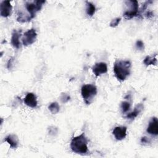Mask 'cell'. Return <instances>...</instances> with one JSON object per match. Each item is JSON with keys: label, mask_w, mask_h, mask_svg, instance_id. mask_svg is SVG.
<instances>
[{"label": "cell", "mask_w": 158, "mask_h": 158, "mask_svg": "<svg viewBox=\"0 0 158 158\" xmlns=\"http://www.w3.org/2000/svg\"><path fill=\"white\" fill-rule=\"evenodd\" d=\"M92 71L96 77H99L107 72V66L105 62L96 63L92 67Z\"/></svg>", "instance_id": "cell-8"}, {"label": "cell", "mask_w": 158, "mask_h": 158, "mask_svg": "<svg viewBox=\"0 0 158 158\" xmlns=\"http://www.w3.org/2000/svg\"><path fill=\"white\" fill-rule=\"evenodd\" d=\"M136 48L137 49L140 50V51H143L144 49V45L143 42L141 40H138L136 41Z\"/></svg>", "instance_id": "cell-21"}, {"label": "cell", "mask_w": 158, "mask_h": 158, "mask_svg": "<svg viewBox=\"0 0 158 158\" xmlns=\"http://www.w3.org/2000/svg\"><path fill=\"white\" fill-rule=\"evenodd\" d=\"M20 37V31L14 30L12 33L10 43L13 47L16 49H19L20 47V42L19 38Z\"/></svg>", "instance_id": "cell-12"}, {"label": "cell", "mask_w": 158, "mask_h": 158, "mask_svg": "<svg viewBox=\"0 0 158 158\" xmlns=\"http://www.w3.org/2000/svg\"><path fill=\"white\" fill-rule=\"evenodd\" d=\"M120 107L122 109V111L123 113H126L130 110V104L129 102L123 101L121 103Z\"/></svg>", "instance_id": "cell-18"}, {"label": "cell", "mask_w": 158, "mask_h": 158, "mask_svg": "<svg viewBox=\"0 0 158 158\" xmlns=\"http://www.w3.org/2000/svg\"><path fill=\"white\" fill-rule=\"evenodd\" d=\"M44 3H45V1H35L33 2H27L25 3V6L29 13L31 20L35 17L36 12L41 10Z\"/></svg>", "instance_id": "cell-4"}, {"label": "cell", "mask_w": 158, "mask_h": 158, "mask_svg": "<svg viewBox=\"0 0 158 158\" xmlns=\"http://www.w3.org/2000/svg\"><path fill=\"white\" fill-rule=\"evenodd\" d=\"M127 130L126 127H116L114 129L112 134L117 140L120 141L126 137Z\"/></svg>", "instance_id": "cell-10"}, {"label": "cell", "mask_w": 158, "mask_h": 158, "mask_svg": "<svg viewBox=\"0 0 158 158\" xmlns=\"http://www.w3.org/2000/svg\"><path fill=\"white\" fill-rule=\"evenodd\" d=\"M60 98V101H61L62 102L65 103V102H68V101L70 100V96H69V94H67V93H62V94H61Z\"/></svg>", "instance_id": "cell-20"}, {"label": "cell", "mask_w": 158, "mask_h": 158, "mask_svg": "<svg viewBox=\"0 0 158 158\" xmlns=\"http://www.w3.org/2000/svg\"><path fill=\"white\" fill-rule=\"evenodd\" d=\"M145 16L148 19H149V18H151L152 17H153L154 14H153V12L152 11H148L147 12L145 13Z\"/></svg>", "instance_id": "cell-23"}, {"label": "cell", "mask_w": 158, "mask_h": 158, "mask_svg": "<svg viewBox=\"0 0 158 158\" xmlns=\"http://www.w3.org/2000/svg\"><path fill=\"white\" fill-rule=\"evenodd\" d=\"M48 109L52 114H56L59 112L60 107L57 102H53L48 106Z\"/></svg>", "instance_id": "cell-17"}, {"label": "cell", "mask_w": 158, "mask_h": 158, "mask_svg": "<svg viewBox=\"0 0 158 158\" xmlns=\"http://www.w3.org/2000/svg\"><path fill=\"white\" fill-rule=\"evenodd\" d=\"M88 139L85 133L75 136L72 139L70 143V148L73 152L77 154H85L88 152Z\"/></svg>", "instance_id": "cell-2"}, {"label": "cell", "mask_w": 158, "mask_h": 158, "mask_svg": "<svg viewBox=\"0 0 158 158\" xmlns=\"http://www.w3.org/2000/svg\"><path fill=\"white\" fill-rule=\"evenodd\" d=\"M86 13L90 17H92L96 11V7L95 6L89 1H86Z\"/></svg>", "instance_id": "cell-16"}, {"label": "cell", "mask_w": 158, "mask_h": 158, "mask_svg": "<svg viewBox=\"0 0 158 158\" xmlns=\"http://www.w3.org/2000/svg\"><path fill=\"white\" fill-rule=\"evenodd\" d=\"M37 34L35 29L31 28L27 30L22 38V43L24 46H27L33 44L36 39Z\"/></svg>", "instance_id": "cell-6"}, {"label": "cell", "mask_w": 158, "mask_h": 158, "mask_svg": "<svg viewBox=\"0 0 158 158\" xmlns=\"http://www.w3.org/2000/svg\"><path fill=\"white\" fill-rule=\"evenodd\" d=\"M143 108H144V106L142 103H139V104H137L135 106L134 110L131 112H130L127 115L126 118L128 119L133 120L139 114V113L143 110Z\"/></svg>", "instance_id": "cell-13"}, {"label": "cell", "mask_w": 158, "mask_h": 158, "mask_svg": "<svg viewBox=\"0 0 158 158\" xmlns=\"http://www.w3.org/2000/svg\"><path fill=\"white\" fill-rule=\"evenodd\" d=\"M131 62L129 60H121L115 62L114 72L117 79L120 81H124L130 73Z\"/></svg>", "instance_id": "cell-1"}, {"label": "cell", "mask_w": 158, "mask_h": 158, "mask_svg": "<svg viewBox=\"0 0 158 158\" xmlns=\"http://www.w3.org/2000/svg\"><path fill=\"white\" fill-rule=\"evenodd\" d=\"M128 9L123 13V17L125 19H130L134 17L139 15L138 2L137 1H128L126 2Z\"/></svg>", "instance_id": "cell-5"}, {"label": "cell", "mask_w": 158, "mask_h": 158, "mask_svg": "<svg viewBox=\"0 0 158 158\" xmlns=\"http://www.w3.org/2000/svg\"><path fill=\"white\" fill-rule=\"evenodd\" d=\"M25 104L30 107L35 108L37 106L38 102L36 95L33 93H28L24 98Z\"/></svg>", "instance_id": "cell-11"}, {"label": "cell", "mask_w": 158, "mask_h": 158, "mask_svg": "<svg viewBox=\"0 0 158 158\" xmlns=\"http://www.w3.org/2000/svg\"><path fill=\"white\" fill-rule=\"evenodd\" d=\"M141 142L142 143H150V139L146 136H143L141 139Z\"/></svg>", "instance_id": "cell-22"}, {"label": "cell", "mask_w": 158, "mask_h": 158, "mask_svg": "<svg viewBox=\"0 0 158 158\" xmlns=\"http://www.w3.org/2000/svg\"><path fill=\"white\" fill-rule=\"evenodd\" d=\"M12 9V6L9 1H3L1 3L0 11L1 15L4 17H7L10 15Z\"/></svg>", "instance_id": "cell-7"}, {"label": "cell", "mask_w": 158, "mask_h": 158, "mask_svg": "<svg viewBox=\"0 0 158 158\" xmlns=\"http://www.w3.org/2000/svg\"><path fill=\"white\" fill-rule=\"evenodd\" d=\"M4 141H6L12 149H15L19 145V139L15 135L10 134L6 137Z\"/></svg>", "instance_id": "cell-14"}, {"label": "cell", "mask_w": 158, "mask_h": 158, "mask_svg": "<svg viewBox=\"0 0 158 158\" xmlns=\"http://www.w3.org/2000/svg\"><path fill=\"white\" fill-rule=\"evenodd\" d=\"M81 93L82 98L86 104H90L97 94V88L91 84L84 85L81 87Z\"/></svg>", "instance_id": "cell-3"}, {"label": "cell", "mask_w": 158, "mask_h": 158, "mask_svg": "<svg viewBox=\"0 0 158 158\" xmlns=\"http://www.w3.org/2000/svg\"><path fill=\"white\" fill-rule=\"evenodd\" d=\"M146 131L152 135H157L158 134V120L156 117H152L149 122Z\"/></svg>", "instance_id": "cell-9"}, {"label": "cell", "mask_w": 158, "mask_h": 158, "mask_svg": "<svg viewBox=\"0 0 158 158\" xmlns=\"http://www.w3.org/2000/svg\"><path fill=\"white\" fill-rule=\"evenodd\" d=\"M156 56L157 54H155L154 56H146L144 60H143V63L148 66V65H157V58H156Z\"/></svg>", "instance_id": "cell-15"}, {"label": "cell", "mask_w": 158, "mask_h": 158, "mask_svg": "<svg viewBox=\"0 0 158 158\" xmlns=\"http://www.w3.org/2000/svg\"><path fill=\"white\" fill-rule=\"evenodd\" d=\"M121 21V18L120 17H117L112 20V21L110 22V27H116Z\"/></svg>", "instance_id": "cell-19"}]
</instances>
